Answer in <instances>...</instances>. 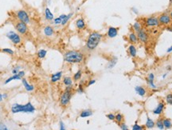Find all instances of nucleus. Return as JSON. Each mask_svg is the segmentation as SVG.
<instances>
[{"label":"nucleus","mask_w":172,"mask_h":130,"mask_svg":"<svg viewBox=\"0 0 172 130\" xmlns=\"http://www.w3.org/2000/svg\"><path fill=\"white\" fill-rule=\"evenodd\" d=\"M85 60V54L79 50H69L64 54V61L69 64H79Z\"/></svg>","instance_id":"f257e3e1"},{"label":"nucleus","mask_w":172,"mask_h":130,"mask_svg":"<svg viewBox=\"0 0 172 130\" xmlns=\"http://www.w3.org/2000/svg\"><path fill=\"white\" fill-rule=\"evenodd\" d=\"M102 38H103V35L97 31L92 32L88 37L87 40H86L85 47L89 50H94L99 46Z\"/></svg>","instance_id":"f03ea898"},{"label":"nucleus","mask_w":172,"mask_h":130,"mask_svg":"<svg viewBox=\"0 0 172 130\" xmlns=\"http://www.w3.org/2000/svg\"><path fill=\"white\" fill-rule=\"evenodd\" d=\"M11 112L13 113H34L35 112V108L30 102L26 103V105H20L18 103L14 104L11 107Z\"/></svg>","instance_id":"7ed1b4c3"},{"label":"nucleus","mask_w":172,"mask_h":130,"mask_svg":"<svg viewBox=\"0 0 172 130\" xmlns=\"http://www.w3.org/2000/svg\"><path fill=\"white\" fill-rule=\"evenodd\" d=\"M73 96L72 91H66L65 90V92H63V93L61 95L60 97V104L61 106L65 107L67 106L70 102V100Z\"/></svg>","instance_id":"20e7f679"},{"label":"nucleus","mask_w":172,"mask_h":130,"mask_svg":"<svg viewBox=\"0 0 172 130\" xmlns=\"http://www.w3.org/2000/svg\"><path fill=\"white\" fill-rule=\"evenodd\" d=\"M15 14L20 22H22L26 24H29L30 22V16L25 10H18V11H16Z\"/></svg>","instance_id":"39448f33"},{"label":"nucleus","mask_w":172,"mask_h":130,"mask_svg":"<svg viewBox=\"0 0 172 130\" xmlns=\"http://www.w3.org/2000/svg\"><path fill=\"white\" fill-rule=\"evenodd\" d=\"M6 36H7V38L11 41V42L14 45H18L22 42V38H21V37H20V35L14 31H9L8 33H7Z\"/></svg>","instance_id":"423d86ee"},{"label":"nucleus","mask_w":172,"mask_h":130,"mask_svg":"<svg viewBox=\"0 0 172 130\" xmlns=\"http://www.w3.org/2000/svg\"><path fill=\"white\" fill-rule=\"evenodd\" d=\"M15 29L16 30L21 34H26L28 32V26L27 24L24 23L22 22H18L17 23L15 24Z\"/></svg>","instance_id":"0eeeda50"},{"label":"nucleus","mask_w":172,"mask_h":130,"mask_svg":"<svg viewBox=\"0 0 172 130\" xmlns=\"http://www.w3.org/2000/svg\"><path fill=\"white\" fill-rule=\"evenodd\" d=\"M144 23L147 27H150V26H158L159 25V22L158 18L155 16H151L145 19Z\"/></svg>","instance_id":"6e6552de"},{"label":"nucleus","mask_w":172,"mask_h":130,"mask_svg":"<svg viewBox=\"0 0 172 130\" xmlns=\"http://www.w3.org/2000/svg\"><path fill=\"white\" fill-rule=\"evenodd\" d=\"M137 34V38H138L139 42H140L141 43H147L149 40V37L147 33L143 29H141L140 31H138L136 33Z\"/></svg>","instance_id":"1a4fd4ad"},{"label":"nucleus","mask_w":172,"mask_h":130,"mask_svg":"<svg viewBox=\"0 0 172 130\" xmlns=\"http://www.w3.org/2000/svg\"><path fill=\"white\" fill-rule=\"evenodd\" d=\"M159 24L161 25H164V26H167L171 22V18L170 17V15L168 14H162L159 18Z\"/></svg>","instance_id":"9d476101"},{"label":"nucleus","mask_w":172,"mask_h":130,"mask_svg":"<svg viewBox=\"0 0 172 130\" xmlns=\"http://www.w3.org/2000/svg\"><path fill=\"white\" fill-rule=\"evenodd\" d=\"M146 81H147V85H149V87H151L152 89H155L157 87L156 85H155V74L153 73H150L148 74V76H147V77L146 78Z\"/></svg>","instance_id":"9b49d317"},{"label":"nucleus","mask_w":172,"mask_h":130,"mask_svg":"<svg viewBox=\"0 0 172 130\" xmlns=\"http://www.w3.org/2000/svg\"><path fill=\"white\" fill-rule=\"evenodd\" d=\"M118 30L119 28L113 27V26H109L107 31V36L109 38H114L118 35Z\"/></svg>","instance_id":"f8f14e48"},{"label":"nucleus","mask_w":172,"mask_h":130,"mask_svg":"<svg viewBox=\"0 0 172 130\" xmlns=\"http://www.w3.org/2000/svg\"><path fill=\"white\" fill-rule=\"evenodd\" d=\"M164 108H165L164 102H159V104H158V106H156V108H155L154 110L152 111V113H154L155 115H159V116H160V115H162V113H163Z\"/></svg>","instance_id":"ddd939ff"},{"label":"nucleus","mask_w":172,"mask_h":130,"mask_svg":"<svg viewBox=\"0 0 172 130\" xmlns=\"http://www.w3.org/2000/svg\"><path fill=\"white\" fill-rule=\"evenodd\" d=\"M63 75V71H58L55 73H53L51 75V78H50V81L52 83H56V82L59 81L61 79Z\"/></svg>","instance_id":"4468645a"},{"label":"nucleus","mask_w":172,"mask_h":130,"mask_svg":"<svg viewBox=\"0 0 172 130\" xmlns=\"http://www.w3.org/2000/svg\"><path fill=\"white\" fill-rule=\"evenodd\" d=\"M76 27H77L78 30H85L86 28V23H85V19H84L83 18H80L76 20Z\"/></svg>","instance_id":"2eb2a0df"},{"label":"nucleus","mask_w":172,"mask_h":130,"mask_svg":"<svg viewBox=\"0 0 172 130\" xmlns=\"http://www.w3.org/2000/svg\"><path fill=\"white\" fill-rule=\"evenodd\" d=\"M128 52L129 53V55H130L132 57H133V58L136 57V56H137V49H136V47L134 44L129 45V46L128 48Z\"/></svg>","instance_id":"dca6fc26"},{"label":"nucleus","mask_w":172,"mask_h":130,"mask_svg":"<svg viewBox=\"0 0 172 130\" xmlns=\"http://www.w3.org/2000/svg\"><path fill=\"white\" fill-rule=\"evenodd\" d=\"M135 91L140 97H144L147 93V89L142 85H136L135 87Z\"/></svg>","instance_id":"f3484780"},{"label":"nucleus","mask_w":172,"mask_h":130,"mask_svg":"<svg viewBox=\"0 0 172 130\" xmlns=\"http://www.w3.org/2000/svg\"><path fill=\"white\" fill-rule=\"evenodd\" d=\"M43 32L46 37H51L54 34V29L51 26H46L43 29Z\"/></svg>","instance_id":"a211bd4d"},{"label":"nucleus","mask_w":172,"mask_h":130,"mask_svg":"<svg viewBox=\"0 0 172 130\" xmlns=\"http://www.w3.org/2000/svg\"><path fill=\"white\" fill-rule=\"evenodd\" d=\"M22 85H23L24 88L26 89V91L28 92H31V91H34V86L33 85H30L29 82L27 81V80L26 79V78H22Z\"/></svg>","instance_id":"6ab92c4d"},{"label":"nucleus","mask_w":172,"mask_h":130,"mask_svg":"<svg viewBox=\"0 0 172 130\" xmlns=\"http://www.w3.org/2000/svg\"><path fill=\"white\" fill-rule=\"evenodd\" d=\"M128 41L132 44H137L139 42L138 38H137V34L136 32H131L128 35Z\"/></svg>","instance_id":"aec40b11"},{"label":"nucleus","mask_w":172,"mask_h":130,"mask_svg":"<svg viewBox=\"0 0 172 130\" xmlns=\"http://www.w3.org/2000/svg\"><path fill=\"white\" fill-rule=\"evenodd\" d=\"M155 126V122L150 117L147 116V117L146 123H145V127H146L147 129H153Z\"/></svg>","instance_id":"412c9836"},{"label":"nucleus","mask_w":172,"mask_h":130,"mask_svg":"<svg viewBox=\"0 0 172 130\" xmlns=\"http://www.w3.org/2000/svg\"><path fill=\"white\" fill-rule=\"evenodd\" d=\"M45 18L48 21L54 20V14H53L49 7H46V9H45Z\"/></svg>","instance_id":"4be33fe9"},{"label":"nucleus","mask_w":172,"mask_h":130,"mask_svg":"<svg viewBox=\"0 0 172 130\" xmlns=\"http://www.w3.org/2000/svg\"><path fill=\"white\" fill-rule=\"evenodd\" d=\"M93 114V112L91 109H85V110L81 111V113H80V117H81V118H86V117H91Z\"/></svg>","instance_id":"5701e85b"},{"label":"nucleus","mask_w":172,"mask_h":130,"mask_svg":"<svg viewBox=\"0 0 172 130\" xmlns=\"http://www.w3.org/2000/svg\"><path fill=\"white\" fill-rule=\"evenodd\" d=\"M63 84L65 85V86H73V80L71 77H69V76H65V77H63Z\"/></svg>","instance_id":"b1692460"},{"label":"nucleus","mask_w":172,"mask_h":130,"mask_svg":"<svg viewBox=\"0 0 172 130\" xmlns=\"http://www.w3.org/2000/svg\"><path fill=\"white\" fill-rule=\"evenodd\" d=\"M163 125H164V129H171L172 128V121L169 118H163Z\"/></svg>","instance_id":"393cba45"},{"label":"nucleus","mask_w":172,"mask_h":130,"mask_svg":"<svg viewBox=\"0 0 172 130\" xmlns=\"http://www.w3.org/2000/svg\"><path fill=\"white\" fill-rule=\"evenodd\" d=\"M117 61H118V59H117V57H113L109 61V62L108 63V65H107V69H112V68H114L115 67V65H116V63H117Z\"/></svg>","instance_id":"a878e982"},{"label":"nucleus","mask_w":172,"mask_h":130,"mask_svg":"<svg viewBox=\"0 0 172 130\" xmlns=\"http://www.w3.org/2000/svg\"><path fill=\"white\" fill-rule=\"evenodd\" d=\"M81 77H82V70H81V69H79V70H77L74 74H73V80L74 81H77L81 79Z\"/></svg>","instance_id":"bb28decb"},{"label":"nucleus","mask_w":172,"mask_h":130,"mask_svg":"<svg viewBox=\"0 0 172 130\" xmlns=\"http://www.w3.org/2000/svg\"><path fill=\"white\" fill-rule=\"evenodd\" d=\"M22 78L20 77L19 74L17 73V74H14V75L11 76V77H10L9 78H7V80L5 81V84H8L9 82H11L12 81H14V80H22Z\"/></svg>","instance_id":"cd10ccee"},{"label":"nucleus","mask_w":172,"mask_h":130,"mask_svg":"<svg viewBox=\"0 0 172 130\" xmlns=\"http://www.w3.org/2000/svg\"><path fill=\"white\" fill-rule=\"evenodd\" d=\"M37 54H38V58L44 59L47 54V50H46V49H41L38 51V53H37Z\"/></svg>","instance_id":"c85d7f7f"},{"label":"nucleus","mask_w":172,"mask_h":130,"mask_svg":"<svg viewBox=\"0 0 172 130\" xmlns=\"http://www.w3.org/2000/svg\"><path fill=\"white\" fill-rule=\"evenodd\" d=\"M123 120H124V116H123V114H121V113H118L115 115V121H116V123L119 125L123 122Z\"/></svg>","instance_id":"c756f323"},{"label":"nucleus","mask_w":172,"mask_h":130,"mask_svg":"<svg viewBox=\"0 0 172 130\" xmlns=\"http://www.w3.org/2000/svg\"><path fill=\"white\" fill-rule=\"evenodd\" d=\"M155 126H156L158 129L160 130H163L164 129V125H163V119L162 118H159L155 121Z\"/></svg>","instance_id":"7c9ffc66"},{"label":"nucleus","mask_w":172,"mask_h":130,"mask_svg":"<svg viewBox=\"0 0 172 130\" xmlns=\"http://www.w3.org/2000/svg\"><path fill=\"white\" fill-rule=\"evenodd\" d=\"M132 29H133V30H134L135 32L137 33L138 31H140L141 29H142V25H141L140 22H136L134 24L132 25Z\"/></svg>","instance_id":"2f4dec72"},{"label":"nucleus","mask_w":172,"mask_h":130,"mask_svg":"<svg viewBox=\"0 0 172 130\" xmlns=\"http://www.w3.org/2000/svg\"><path fill=\"white\" fill-rule=\"evenodd\" d=\"M73 13H69V14H66V17H65L64 19L62 20V22H61V26H65L67 23H68V22L69 21V19L71 18V17L73 16Z\"/></svg>","instance_id":"473e14b6"},{"label":"nucleus","mask_w":172,"mask_h":130,"mask_svg":"<svg viewBox=\"0 0 172 130\" xmlns=\"http://www.w3.org/2000/svg\"><path fill=\"white\" fill-rule=\"evenodd\" d=\"M132 130H144V126L143 125H140L137 123V121H136L135 125L132 126Z\"/></svg>","instance_id":"72a5a7b5"},{"label":"nucleus","mask_w":172,"mask_h":130,"mask_svg":"<svg viewBox=\"0 0 172 130\" xmlns=\"http://www.w3.org/2000/svg\"><path fill=\"white\" fill-rule=\"evenodd\" d=\"M166 102H167V104L172 106V93H168L166 96Z\"/></svg>","instance_id":"f704fd0d"},{"label":"nucleus","mask_w":172,"mask_h":130,"mask_svg":"<svg viewBox=\"0 0 172 130\" xmlns=\"http://www.w3.org/2000/svg\"><path fill=\"white\" fill-rule=\"evenodd\" d=\"M2 52L6 53H7V54H10V55H14V52L13 49H9V48L3 49H2Z\"/></svg>","instance_id":"c9c22d12"},{"label":"nucleus","mask_w":172,"mask_h":130,"mask_svg":"<svg viewBox=\"0 0 172 130\" xmlns=\"http://www.w3.org/2000/svg\"><path fill=\"white\" fill-rule=\"evenodd\" d=\"M20 69H21V66H19V65H17V66H14L13 68V69H12V71H11V73L14 74H17L18 72L20 71Z\"/></svg>","instance_id":"e433bc0d"},{"label":"nucleus","mask_w":172,"mask_h":130,"mask_svg":"<svg viewBox=\"0 0 172 130\" xmlns=\"http://www.w3.org/2000/svg\"><path fill=\"white\" fill-rule=\"evenodd\" d=\"M120 129H121V130H130L128 125H127L126 124L124 123V122H122L121 124H120Z\"/></svg>","instance_id":"4c0bfd02"},{"label":"nucleus","mask_w":172,"mask_h":130,"mask_svg":"<svg viewBox=\"0 0 172 130\" xmlns=\"http://www.w3.org/2000/svg\"><path fill=\"white\" fill-rule=\"evenodd\" d=\"M61 22H62V20H61V18L60 17L56 18L54 19V23L55 25H60V24H61Z\"/></svg>","instance_id":"58836bf2"},{"label":"nucleus","mask_w":172,"mask_h":130,"mask_svg":"<svg viewBox=\"0 0 172 130\" xmlns=\"http://www.w3.org/2000/svg\"><path fill=\"white\" fill-rule=\"evenodd\" d=\"M77 91L79 93H84V87H83V85H82V84H81V83L79 84V86H78V88H77Z\"/></svg>","instance_id":"ea45409f"},{"label":"nucleus","mask_w":172,"mask_h":130,"mask_svg":"<svg viewBox=\"0 0 172 130\" xmlns=\"http://www.w3.org/2000/svg\"><path fill=\"white\" fill-rule=\"evenodd\" d=\"M106 117L110 121H115V114H113V113H108V114L106 115Z\"/></svg>","instance_id":"a19ab883"},{"label":"nucleus","mask_w":172,"mask_h":130,"mask_svg":"<svg viewBox=\"0 0 172 130\" xmlns=\"http://www.w3.org/2000/svg\"><path fill=\"white\" fill-rule=\"evenodd\" d=\"M0 130H9L8 128L7 127V125L5 124H3V122H0Z\"/></svg>","instance_id":"79ce46f5"},{"label":"nucleus","mask_w":172,"mask_h":130,"mask_svg":"<svg viewBox=\"0 0 172 130\" xmlns=\"http://www.w3.org/2000/svg\"><path fill=\"white\" fill-rule=\"evenodd\" d=\"M95 83H96V80L95 79H91V80H89V82H88L87 86H90V85H94Z\"/></svg>","instance_id":"37998d69"},{"label":"nucleus","mask_w":172,"mask_h":130,"mask_svg":"<svg viewBox=\"0 0 172 130\" xmlns=\"http://www.w3.org/2000/svg\"><path fill=\"white\" fill-rule=\"evenodd\" d=\"M59 130H66L65 129L64 123H63V121H60V129Z\"/></svg>","instance_id":"c03bdc74"},{"label":"nucleus","mask_w":172,"mask_h":130,"mask_svg":"<svg viewBox=\"0 0 172 130\" xmlns=\"http://www.w3.org/2000/svg\"><path fill=\"white\" fill-rule=\"evenodd\" d=\"M171 52H172V46H170L169 48L167 49V53H171Z\"/></svg>","instance_id":"a18cd8bd"},{"label":"nucleus","mask_w":172,"mask_h":130,"mask_svg":"<svg viewBox=\"0 0 172 130\" xmlns=\"http://www.w3.org/2000/svg\"><path fill=\"white\" fill-rule=\"evenodd\" d=\"M59 17H60V18H61V20H63L65 17H66V14H61V15L59 16Z\"/></svg>","instance_id":"49530a36"},{"label":"nucleus","mask_w":172,"mask_h":130,"mask_svg":"<svg viewBox=\"0 0 172 130\" xmlns=\"http://www.w3.org/2000/svg\"><path fill=\"white\" fill-rule=\"evenodd\" d=\"M167 30H168V31H170V32H171V33H172V26H168V27L167 28Z\"/></svg>","instance_id":"de8ad7c7"},{"label":"nucleus","mask_w":172,"mask_h":130,"mask_svg":"<svg viewBox=\"0 0 172 130\" xmlns=\"http://www.w3.org/2000/svg\"><path fill=\"white\" fill-rule=\"evenodd\" d=\"M132 11L134 12V13L136 14H138V11H137V10L136 9V8H132Z\"/></svg>","instance_id":"09e8293b"},{"label":"nucleus","mask_w":172,"mask_h":130,"mask_svg":"<svg viewBox=\"0 0 172 130\" xmlns=\"http://www.w3.org/2000/svg\"><path fill=\"white\" fill-rule=\"evenodd\" d=\"M3 99H7V93H3Z\"/></svg>","instance_id":"8fccbe9b"},{"label":"nucleus","mask_w":172,"mask_h":130,"mask_svg":"<svg viewBox=\"0 0 172 130\" xmlns=\"http://www.w3.org/2000/svg\"><path fill=\"white\" fill-rule=\"evenodd\" d=\"M167 73H166L163 74V79H165V77H167Z\"/></svg>","instance_id":"3c124183"},{"label":"nucleus","mask_w":172,"mask_h":130,"mask_svg":"<svg viewBox=\"0 0 172 130\" xmlns=\"http://www.w3.org/2000/svg\"><path fill=\"white\" fill-rule=\"evenodd\" d=\"M3 94H1V93H0V102H2V101H3Z\"/></svg>","instance_id":"603ef678"},{"label":"nucleus","mask_w":172,"mask_h":130,"mask_svg":"<svg viewBox=\"0 0 172 130\" xmlns=\"http://www.w3.org/2000/svg\"><path fill=\"white\" fill-rule=\"evenodd\" d=\"M169 15H170V17L171 18V19H172V11H171V12H170V14H169Z\"/></svg>","instance_id":"864d4df0"},{"label":"nucleus","mask_w":172,"mask_h":130,"mask_svg":"<svg viewBox=\"0 0 172 130\" xmlns=\"http://www.w3.org/2000/svg\"><path fill=\"white\" fill-rule=\"evenodd\" d=\"M170 3H171V4L172 5V0H170Z\"/></svg>","instance_id":"5fc2aeb1"}]
</instances>
